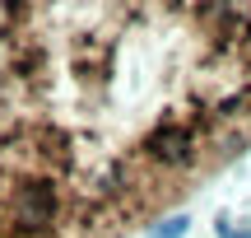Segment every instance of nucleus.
<instances>
[{
    "label": "nucleus",
    "instance_id": "f257e3e1",
    "mask_svg": "<svg viewBox=\"0 0 251 238\" xmlns=\"http://www.w3.org/2000/svg\"><path fill=\"white\" fill-rule=\"evenodd\" d=\"M200 136L205 131L191 117H163L140 140V159L149 168H163V173H191L200 164Z\"/></svg>",
    "mask_w": 251,
    "mask_h": 238
},
{
    "label": "nucleus",
    "instance_id": "f03ea898",
    "mask_svg": "<svg viewBox=\"0 0 251 238\" xmlns=\"http://www.w3.org/2000/svg\"><path fill=\"white\" fill-rule=\"evenodd\" d=\"M191 234V215H168L158 229H149V238H186Z\"/></svg>",
    "mask_w": 251,
    "mask_h": 238
},
{
    "label": "nucleus",
    "instance_id": "7ed1b4c3",
    "mask_svg": "<svg viewBox=\"0 0 251 238\" xmlns=\"http://www.w3.org/2000/svg\"><path fill=\"white\" fill-rule=\"evenodd\" d=\"M219 238H251V229H233L228 215H224V220H219Z\"/></svg>",
    "mask_w": 251,
    "mask_h": 238
}]
</instances>
